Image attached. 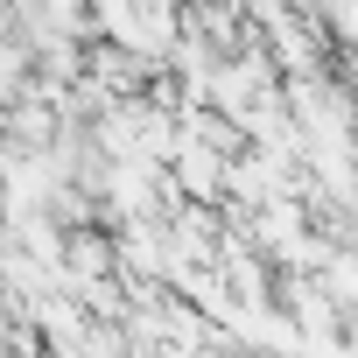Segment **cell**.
Here are the masks:
<instances>
[{"label": "cell", "mask_w": 358, "mask_h": 358, "mask_svg": "<svg viewBox=\"0 0 358 358\" xmlns=\"http://www.w3.org/2000/svg\"><path fill=\"white\" fill-rule=\"evenodd\" d=\"M225 169H232V155L211 148V141H197V134H183L176 155H169L176 190H183V197H204V204H225Z\"/></svg>", "instance_id": "obj_1"}, {"label": "cell", "mask_w": 358, "mask_h": 358, "mask_svg": "<svg viewBox=\"0 0 358 358\" xmlns=\"http://www.w3.org/2000/svg\"><path fill=\"white\" fill-rule=\"evenodd\" d=\"M106 274H120L113 225H106V218L71 225V232H64V288H85V281H106Z\"/></svg>", "instance_id": "obj_2"}]
</instances>
